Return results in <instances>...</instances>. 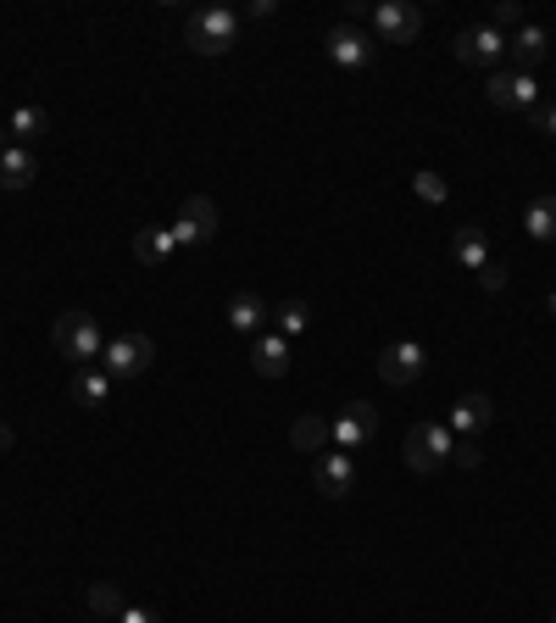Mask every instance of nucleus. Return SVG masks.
<instances>
[{"instance_id": "2", "label": "nucleus", "mask_w": 556, "mask_h": 623, "mask_svg": "<svg viewBox=\"0 0 556 623\" xmlns=\"http://www.w3.org/2000/svg\"><path fill=\"white\" fill-rule=\"evenodd\" d=\"M51 340H56V356H67V363H89V356L107 351L101 345V323L89 318V312H62L56 329H51Z\"/></svg>"}, {"instance_id": "9", "label": "nucleus", "mask_w": 556, "mask_h": 623, "mask_svg": "<svg viewBox=\"0 0 556 623\" xmlns=\"http://www.w3.org/2000/svg\"><path fill=\"white\" fill-rule=\"evenodd\" d=\"M423 368H429V356H423V345L418 340H396V345H385L379 351V379L385 385H412V379H423Z\"/></svg>"}, {"instance_id": "17", "label": "nucleus", "mask_w": 556, "mask_h": 623, "mask_svg": "<svg viewBox=\"0 0 556 623\" xmlns=\"http://www.w3.org/2000/svg\"><path fill=\"white\" fill-rule=\"evenodd\" d=\"M507 51L518 56V73H529V67H540V62H545L551 34H545V29H534V23H523V29H518V40H507Z\"/></svg>"}, {"instance_id": "22", "label": "nucleus", "mask_w": 556, "mask_h": 623, "mask_svg": "<svg viewBox=\"0 0 556 623\" xmlns=\"http://www.w3.org/2000/svg\"><path fill=\"white\" fill-rule=\"evenodd\" d=\"M40 134H51L45 107H18V112H12V123H7V140H12V145H23V140H40Z\"/></svg>"}, {"instance_id": "24", "label": "nucleus", "mask_w": 556, "mask_h": 623, "mask_svg": "<svg viewBox=\"0 0 556 623\" xmlns=\"http://www.w3.org/2000/svg\"><path fill=\"white\" fill-rule=\"evenodd\" d=\"M89 607H96V618H123L129 612V601H123V590L112 585V579H96V585H89Z\"/></svg>"}, {"instance_id": "16", "label": "nucleus", "mask_w": 556, "mask_h": 623, "mask_svg": "<svg viewBox=\"0 0 556 623\" xmlns=\"http://www.w3.org/2000/svg\"><path fill=\"white\" fill-rule=\"evenodd\" d=\"M34 173H40V167H34V156H29L23 145H12V140L0 145V190H29Z\"/></svg>"}, {"instance_id": "31", "label": "nucleus", "mask_w": 556, "mask_h": 623, "mask_svg": "<svg viewBox=\"0 0 556 623\" xmlns=\"http://www.w3.org/2000/svg\"><path fill=\"white\" fill-rule=\"evenodd\" d=\"M462 468H479V445H456V452H451Z\"/></svg>"}, {"instance_id": "25", "label": "nucleus", "mask_w": 556, "mask_h": 623, "mask_svg": "<svg viewBox=\"0 0 556 623\" xmlns=\"http://www.w3.org/2000/svg\"><path fill=\"white\" fill-rule=\"evenodd\" d=\"M490 29H496V34H507V29H523V7H518V0H496Z\"/></svg>"}, {"instance_id": "8", "label": "nucleus", "mask_w": 556, "mask_h": 623, "mask_svg": "<svg viewBox=\"0 0 556 623\" xmlns=\"http://www.w3.org/2000/svg\"><path fill=\"white\" fill-rule=\"evenodd\" d=\"M379 429V412L367 407V401H351L334 423H329V445L334 452H345V457H356V445H367V434Z\"/></svg>"}, {"instance_id": "20", "label": "nucleus", "mask_w": 556, "mask_h": 623, "mask_svg": "<svg viewBox=\"0 0 556 623\" xmlns=\"http://www.w3.org/2000/svg\"><path fill=\"white\" fill-rule=\"evenodd\" d=\"M173 251H178L173 229H145V234H134V256H140V262H151V267L173 262Z\"/></svg>"}, {"instance_id": "30", "label": "nucleus", "mask_w": 556, "mask_h": 623, "mask_svg": "<svg viewBox=\"0 0 556 623\" xmlns=\"http://www.w3.org/2000/svg\"><path fill=\"white\" fill-rule=\"evenodd\" d=\"M118 623H162V618H156V612H151V607H129V612H123V618H118Z\"/></svg>"}, {"instance_id": "27", "label": "nucleus", "mask_w": 556, "mask_h": 623, "mask_svg": "<svg viewBox=\"0 0 556 623\" xmlns=\"http://www.w3.org/2000/svg\"><path fill=\"white\" fill-rule=\"evenodd\" d=\"M278 323H285V334H301L307 329V301H285L278 307Z\"/></svg>"}, {"instance_id": "15", "label": "nucleus", "mask_w": 556, "mask_h": 623, "mask_svg": "<svg viewBox=\"0 0 556 623\" xmlns=\"http://www.w3.org/2000/svg\"><path fill=\"white\" fill-rule=\"evenodd\" d=\"M451 251H456V262H462V267H474V274L496 262V256H490V234H485L479 223H462V229L451 234Z\"/></svg>"}, {"instance_id": "13", "label": "nucleus", "mask_w": 556, "mask_h": 623, "mask_svg": "<svg viewBox=\"0 0 556 623\" xmlns=\"http://www.w3.org/2000/svg\"><path fill=\"white\" fill-rule=\"evenodd\" d=\"M490 423H496V401H490V396H462V401L451 407V423H445V429H451V434L479 440Z\"/></svg>"}, {"instance_id": "35", "label": "nucleus", "mask_w": 556, "mask_h": 623, "mask_svg": "<svg viewBox=\"0 0 556 623\" xmlns=\"http://www.w3.org/2000/svg\"><path fill=\"white\" fill-rule=\"evenodd\" d=\"M551 623H556V618H551Z\"/></svg>"}, {"instance_id": "14", "label": "nucleus", "mask_w": 556, "mask_h": 623, "mask_svg": "<svg viewBox=\"0 0 556 623\" xmlns=\"http://www.w3.org/2000/svg\"><path fill=\"white\" fill-rule=\"evenodd\" d=\"M251 368L262 379H285L290 374V340L285 334H256L251 340Z\"/></svg>"}, {"instance_id": "26", "label": "nucleus", "mask_w": 556, "mask_h": 623, "mask_svg": "<svg viewBox=\"0 0 556 623\" xmlns=\"http://www.w3.org/2000/svg\"><path fill=\"white\" fill-rule=\"evenodd\" d=\"M412 190H418L429 207H440V201H445V178H440V173H418V178H412Z\"/></svg>"}, {"instance_id": "21", "label": "nucleus", "mask_w": 556, "mask_h": 623, "mask_svg": "<svg viewBox=\"0 0 556 623\" xmlns=\"http://www.w3.org/2000/svg\"><path fill=\"white\" fill-rule=\"evenodd\" d=\"M523 229H529V240H556V196H534L529 201V212H523Z\"/></svg>"}, {"instance_id": "28", "label": "nucleus", "mask_w": 556, "mask_h": 623, "mask_svg": "<svg viewBox=\"0 0 556 623\" xmlns=\"http://www.w3.org/2000/svg\"><path fill=\"white\" fill-rule=\"evenodd\" d=\"M529 123H534L545 140H556V101H540V107L529 112Z\"/></svg>"}, {"instance_id": "6", "label": "nucleus", "mask_w": 556, "mask_h": 623, "mask_svg": "<svg viewBox=\"0 0 556 623\" xmlns=\"http://www.w3.org/2000/svg\"><path fill=\"white\" fill-rule=\"evenodd\" d=\"M451 51H456L462 67H501V56H507V34H496L490 23H474V29H462V34L451 40Z\"/></svg>"}, {"instance_id": "33", "label": "nucleus", "mask_w": 556, "mask_h": 623, "mask_svg": "<svg viewBox=\"0 0 556 623\" xmlns=\"http://www.w3.org/2000/svg\"><path fill=\"white\" fill-rule=\"evenodd\" d=\"M551 312H556V290H551Z\"/></svg>"}, {"instance_id": "12", "label": "nucleus", "mask_w": 556, "mask_h": 623, "mask_svg": "<svg viewBox=\"0 0 556 623\" xmlns=\"http://www.w3.org/2000/svg\"><path fill=\"white\" fill-rule=\"evenodd\" d=\"M312 485H318L329 501L351 496V490H356V457H345V452H323V457H312Z\"/></svg>"}, {"instance_id": "34", "label": "nucleus", "mask_w": 556, "mask_h": 623, "mask_svg": "<svg viewBox=\"0 0 556 623\" xmlns=\"http://www.w3.org/2000/svg\"><path fill=\"white\" fill-rule=\"evenodd\" d=\"M96 623H107V618H96Z\"/></svg>"}, {"instance_id": "10", "label": "nucleus", "mask_w": 556, "mask_h": 623, "mask_svg": "<svg viewBox=\"0 0 556 623\" xmlns=\"http://www.w3.org/2000/svg\"><path fill=\"white\" fill-rule=\"evenodd\" d=\"M173 240H178V245H207V240H218V207H212L207 196H190V201L178 207Z\"/></svg>"}, {"instance_id": "7", "label": "nucleus", "mask_w": 556, "mask_h": 623, "mask_svg": "<svg viewBox=\"0 0 556 623\" xmlns=\"http://www.w3.org/2000/svg\"><path fill=\"white\" fill-rule=\"evenodd\" d=\"M374 29L385 45H412L423 34V12L412 7V0H379L374 7Z\"/></svg>"}, {"instance_id": "19", "label": "nucleus", "mask_w": 556, "mask_h": 623, "mask_svg": "<svg viewBox=\"0 0 556 623\" xmlns=\"http://www.w3.org/2000/svg\"><path fill=\"white\" fill-rule=\"evenodd\" d=\"M262 323H267V307H262V296L240 290V296L229 301V329H234V334H256Z\"/></svg>"}, {"instance_id": "11", "label": "nucleus", "mask_w": 556, "mask_h": 623, "mask_svg": "<svg viewBox=\"0 0 556 623\" xmlns=\"http://www.w3.org/2000/svg\"><path fill=\"white\" fill-rule=\"evenodd\" d=\"M323 51H329L345 73H362L367 62H374V45H367V34H362L356 23H334V29L323 34Z\"/></svg>"}, {"instance_id": "5", "label": "nucleus", "mask_w": 556, "mask_h": 623, "mask_svg": "<svg viewBox=\"0 0 556 623\" xmlns=\"http://www.w3.org/2000/svg\"><path fill=\"white\" fill-rule=\"evenodd\" d=\"M151 356H156V345H151L145 334H118V340H107V351H101V368H107L112 379H140V374L151 368Z\"/></svg>"}, {"instance_id": "4", "label": "nucleus", "mask_w": 556, "mask_h": 623, "mask_svg": "<svg viewBox=\"0 0 556 623\" xmlns=\"http://www.w3.org/2000/svg\"><path fill=\"white\" fill-rule=\"evenodd\" d=\"M485 96H490V107H501V112H534L540 107V84H534V73H490V84H485Z\"/></svg>"}, {"instance_id": "3", "label": "nucleus", "mask_w": 556, "mask_h": 623, "mask_svg": "<svg viewBox=\"0 0 556 623\" xmlns=\"http://www.w3.org/2000/svg\"><path fill=\"white\" fill-rule=\"evenodd\" d=\"M234 40H240V18L229 7H207V12L190 18V51L196 56H223V51H234Z\"/></svg>"}, {"instance_id": "23", "label": "nucleus", "mask_w": 556, "mask_h": 623, "mask_svg": "<svg viewBox=\"0 0 556 623\" xmlns=\"http://www.w3.org/2000/svg\"><path fill=\"white\" fill-rule=\"evenodd\" d=\"M290 440L301 445V452H312V457H323V445H329V423H323L318 412H307V418H296V429H290Z\"/></svg>"}, {"instance_id": "1", "label": "nucleus", "mask_w": 556, "mask_h": 623, "mask_svg": "<svg viewBox=\"0 0 556 623\" xmlns=\"http://www.w3.org/2000/svg\"><path fill=\"white\" fill-rule=\"evenodd\" d=\"M456 452V434L445 423H412L407 429V468L412 474H440Z\"/></svg>"}, {"instance_id": "32", "label": "nucleus", "mask_w": 556, "mask_h": 623, "mask_svg": "<svg viewBox=\"0 0 556 623\" xmlns=\"http://www.w3.org/2000/svg\"><path fill=\"white\" fill-rule=\"evenodd\" d=\"M18 445V434H12V423H0V452H12Z\"/></svg>"}, {"instance_id": "18", "label": "nucleus", "mask_w": 556, "mask_h": 623, "mask_svg": "<svg viewBox=\"0 0 556 623\" xmlns=\"http://www.w3.org/2000/svg\"><path fill=\"white\" fill-rule=\"evenodd\" d=\"M73 401H78V407H107V401H112V374H107V368H101V374H96V368H78Z\"/></svg>"}, {"instance_id": "29", "label": "nucleus", "mask_w": 556, "mask_h": 623, "mask_svg": "<svg viewBox=\"0 0 556 623\" xmlns=\"http://www.w3.org/2000/svg\"><path fill=\"white\" fill-rule=\"evenodd\" d=\"M479 285H485L490 296H496V290H507V267H501V262H490V267H479Z\"/></svg>"}]
</instances>
